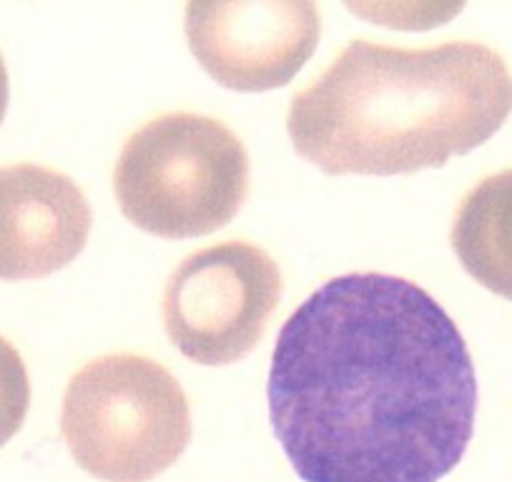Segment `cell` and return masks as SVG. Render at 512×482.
Wrapping results in <instances>:
<instances>
[{
  "label": "cell",
  "mask_w": 512,
  "mask_h": 482,
  "mask_svg": "<svg viewBox=\"0 0 512 482\" xmlns=\"http://www.w3.org/2000/svg\"><path fill=\"white\" fill-rule=\"evenodd\" d=\"M269 420L302 482H440L475 435L465 337L417 284L329 279L284 322Z\"/></svg>",
  "instance_id": "obj_1"
},
{
  "label": "cell",
  "mask_w": 512,
  "mask_h": 482,
  "mask_svg": "<svg viewBox=\"0 0 512 482\" xmlns=\"http://www.w3.org/2000/svg\"><path fill=\"white\" fill-rule=\"evenodd\" d=\"M510 113L512 73L482 43L407 51L352 41L292 98L287 131L327 176H400L470 154Z\"/></svg>",
  "instance_id": "obj_2"
},
{
  "label": "cell",
  "mask_w": 512,
  "mask_h": 482,
  "mask_svg": "<svg viewBox=\"0 0 512 482\" xmlns=\"http://www.w3.org/2000/svg\"><path fill=\"white\" fill-rule=\"evenodd\" d=\"M113 191L121 214L146 234H214L244 206L249 156L239 136L216 118L166 113L123 144Z\"/></svg>",
  "instance_id": "obj_3"
},
{
  "label": "cell",
  "mask_w": 512,
  "mask_h": 482,
  "mask_svg": "<svg viewBox=\"0 0 512 482\" xmlns=\"http://www.w3.org/2000/svg\"><path fill=\"white\" fill-rule=\"evenodd\" d=\"M61 435L78 467L103 482H149L191 442L179 380L139 354L93 359L63 395Z\"/></svg>",
  "instance_id": "obj_4"
},
{
  "label": "cell",
  "mask_w": 512,
  "mask_h": 482,
  "mask_svg": "<svg viewBox=\"0 0 512 482\" xmlns=\"http://www.w3.org/2000/svg\"><path fill=\"white\" fill-rule=\"evenodd\" d=\"M282 292V272L264 249L244 241L201 249L166 282V334L196 365H234L262 342Z\"/></svg>",
  "instance_id": "obj_5"
},
{
  "label": "cell",
  "mask_w": 512,
  "mask_h": 482,
  "mask_svg": "<svg viewBox=\"0 0 512 482\" xmlns=\"http://www.w3.org/2000/svg\"><path fill=\"white\" fill-rule=\"evenodd\" d=\"M184 31L199 66L219 86L259 93L287 86L307 66L322 16L307 0L189 3Z\"/></svg>",
  "instance_id": "obj_6"
},
{
  "label": "cell",
  "mask_w": 512,
  "mask_h": 482,
  "mask_svg": "<svg viewBox=\"0 0 512 482\" xmlns=\"http://www.w3.org/2000/svg\"><path fill=\"white\" fill-rule=\"evenodd\" d=\"M93 214L86 194L61 171L0 166V279H43L86 249Z\"/></svg>",
  "instance_id": "obj_7"
},
{
  "label": "cell",
  "mask_w": 512,
  "mask_h": 482,
  "mask_svg": "<svg viewBox=\"0 0 512 482\" xmlns=\"http://www.w3.org/2000/svg\"><path fill=\"white\" fill-rule=\"evenodd\" d=\"M450 241L477 284L512 302V169L487 176L462 199Z\"/></svg>",
  "instance_id": "obj_8"
},
{
  "label": "cell",
  "mask_w": 512,
  "mask_h": 482,
  "mask_svg": "<svg viewBox=\"0 0 512 482\" xmlns=\"http://www.w3.org/2000/svg\"><path fill=\"white\" fill-rule=\"evenodd\" d=\"M31 407V380L26 362L8 339L0 337V447L23 427Z\"/></svg>",
  "instance_id": "obj_9"
},
{
  "label": "cell",
  "mask_w": 512,
  "mask_h": 482,
  "mask_svg": "<svg viewBox=\"0 0 512 482\" xmlns=\"http://www.w3.org/2000/svg\"><path fill=\"white\" fill-rule=\"evenodd\" d=\"M8 98H11V83H8V68L3 56H0V124L6 121Z\"/></svg>",
  "instance_id": "obj_10"
}]
</instances>
